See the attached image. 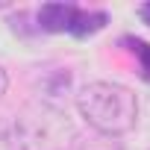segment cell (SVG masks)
<instances>
[{
  "label": "cell",
  "mask_w": 150,
  "mask_h": 150,
  "mask_svg": "<svg viewBox=\"0 0 150 150\" xmlns=\"http://www.w3.org/2000/svg\"><path fill=\"white\" fill-rule=\"evenodd\" d=\"M106 21H109L106 12H86V9L77 6V15H74L68 33H71V35H77V38H88V35L100 33V30L106 27Z\"/></svg>",
  "instance_id": "5b68a950"
},
{
  "label": "cell",
  "mask_w": 150,
  "mask_h": 150,
  "mask_svg": "<svg viewBox=\"0 0 150 150\" xmlns=\"http://www.w3.org/2000/svg\"><path fill=\"white\" fill-rule=\"evenodd\" d=\"M77 150H124V144H121V141H115V138L97 135V138H91V141H80V144H77Z\"/></svg>",
  "instance_id": "52a82bcc"
},
{
  "label": "cell",
  "mask_w": 150,
  "mask_h": 150,
  "mask_svg": "<svg viewBox=\"0 0 150 150\" xmlns=\"http://www.w3.org/2000/svg\"><path fill=\"white\" fill-rule=\"evenodd\" d=\"M121 44H129V50L138 56L141 62V80L150 83V44L141 41V38H121Z\"/></svg>",
  "instance_id": "8992f818"
},
{
  "label": "cell",
  "mask_w": 150,
  "mask_h": 150,
  "mask_svg": "<svg viewBox=\"0 0 150 150\" xmlns=\"http://www.w3.org/2000/svg\"><path fill=\"white\" fill-rule=\"evenodd\" d=\"M6 88H9V74H6V68L0 65V97L6 94Z\"/></svg>",
  "instance_id": "ba28073f"
},
{
  "label": "cell",
  "mask_w": 150,
  "mask_h": 150,
  "mask_svg": "<svg viewBox=\"0 0 150 150\" xmlns=\"http://www.w3.org/2000/svg\"><path fill=\"white\" fill-rule=\"evenodd\" d=\"M71 86H74V77H71V71L68 68H56V71H47L44 77L38 80V97L41 103L59 109L62 97L71 94Z\"/></svg>",
  "instance_id": "3957f363"
},
{
  "label": "cell",
  "mask_w": 150,
  "mask_h": 150,
  "mask_svg": "<svg viewBox=\"0 0 150 150\" xmlns=\"http://www.w3.org/2000/svg\"><path fill=\"white\" fill-rule=\"evenodd\" d=\"M77 144V127L62 109L30 103L0 124V150H71Z\"/></svg>",
  "instance_id": "6da1fadb"
},
{
  "label": "cell",
  "mask_w": 150,
  "mask_h": 150,
  "mask_svg": "<svg viewBox=\"0 0 150 150\" xmlns=\"http://www.w3.org/2000/svg\"><path fill=\"white\" fill-rule=\"evenodd\" d=\"M138 12H141V18H144V21H147V24H150V3H144V6H141V9H138Z\"/></svg>",
  "instance_id": "9c48e42d"
},
{
  "label": "cell",
  "mask_w": 150,
  "mask_h": 150,
  "mask_svg": "<svg viewBox=\"0 0 150 150\" xmlns=\"http://www.w3.org/2000/svg\"><path fill=\"white\" fill-rule=\"evenodd\" d=\"M77 109L86 124L106 138L127 135L138 121V97L121 83H88L77 94Z\"/></svg>",
  "instance_id": "7a4b0ae2"
},
{
  "label": "cell",
  "mask_w": 150,
  "mask_h": 150,
  "mask_svg": "<svg viewBox=\"0 0 150 150\" xmlns=\"http://www.w3.org/2000/svg\"><path fill=\"white\" fill-rule=\"evenodd\" d=\"M77 15V6L71 3H44L35 15V27L38 33H68L71 30V21Z\"/></svg>",
  "instance_id": "277c9868"
}]
</instances>
